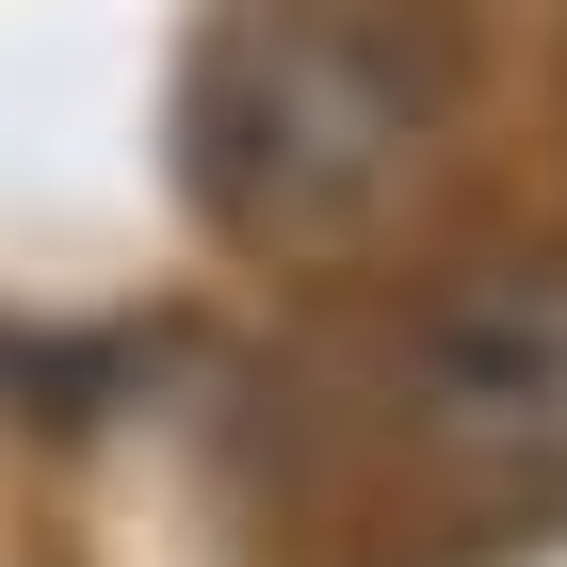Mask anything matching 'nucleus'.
<instances>
[{
  "label": "nucleus",
  "mask_w": 567,
  "mask_h": 567,
  "mask_svg": "<svg viewBox=\"0 0 567 567\" xmlns=\"http://www.w3.org/2000/svg\"><path fill=\"white\" fill-rule=\"evenodd\" d=\"M471 114L454 0H227L178 49V195L244 244H341L405 212Z\"/></svg>",
  "instance_id": "f257e3e1"
},
{
  "label": "nucleus",
  "mask_w": 567,
  "mask_h": 567,
  "mask_svg": "<svg viewBox=\"0 0 567 567\" xmlns=\"http://www.w3.org/2000/svg\"><path fill=\"white\" fill-rule=\"evenodd\" d=\"M373 405L422 471L471 486H567V244H486L437 260L373 324Z\"/></svg>",
  "instance_id": "f03ea898"
}]
</instances>
